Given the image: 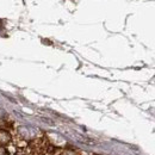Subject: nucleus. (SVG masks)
Here are the masks:
<instances>
[{
    "label": "nucleus",
    "mask_w": 155,
    "mask_h": 155,
    "mask_svg": "<svg viewBox=\"0 0 155 155\" xmlns=\"http://www.w3.org/2000/svg\"><path fill=\"white\" fill-rule=\"evenodd\" d=\"M0 155H10V153H8V150L5 147H1L0 146Z\"/></svg>",
    "instance_id": "nucleus-2"
},
{
    "label": "nucleus",
    "mask_w": 155,
    "mask_h": 155,
    "mask_svg": "<svg viewBox=\"0 0 155 155\" xmlns=\"http://www.w3.org/2000/svg\"><path fill=\"white\" fill-rule=\"evenodd\" d=\"M11 142V135L6 130H0V144H8Z\"/></svg>",
    "instance_id": "nucleus-1"
},
{
    "label": "nucleus",
    "mask_w": 155,
    "mask_h": 155,
    "mask_svg": "<svg viewBox=\"0 0 155 155\" xmlns=\"http://www.w3.org/2000/svg\"><path fill=\"white\" fill-rule=\"evenodd\" d=\"M64 155H77V154H75V153H72V152H67Z\"/></svg>",
    "instance_id": "nucleus-3"
}]
</instances>
